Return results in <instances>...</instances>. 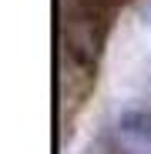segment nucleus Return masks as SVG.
Listing matches in <instances>:
<instances>
[{
  "label": "nucleus",
  "mask_w": 151,
  "mask_h": 154,
  "mask_svg": "<svg viewBox=\"0 0 151 154\" xmlns=\"http://www.w3.org/2000/svg\"><path fill=\"white\" fill-rule=\"evenodd\" d=\"M114 151L118 154H151V111L131 107L114 121Z\"/></svg>",
  "instance_id": "f257e3e1"
},
{
  "label": "nucleus",
  "mask_w": 151,
  "mask_h": 154,
  "mask_svg": "<svg viewBox=\"0 0 151 154\" xmlns=\"http://www.w3.org/2000/svg\"><path fill=\"white\" fill-rule=\"evenodd\" d=\"M148 10H151V0H148Z\"/></svg>",
  "instance_id": "f03ea898"
}]
</instances>
